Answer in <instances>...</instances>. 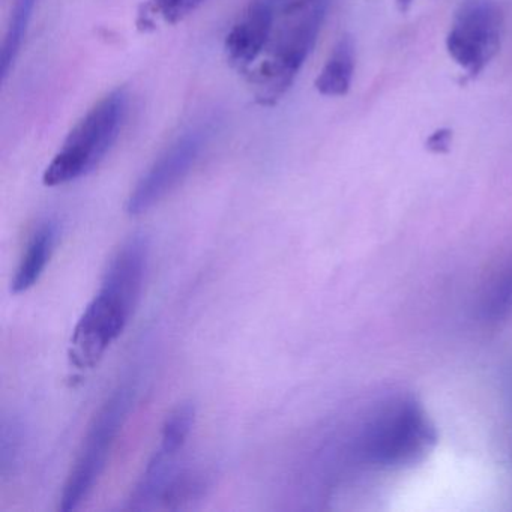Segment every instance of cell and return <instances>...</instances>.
<instances>
[{"label":"cell","mask_w":512,"mask_h":512,"mask_svg":"<svg viewBox=\"0 0 512 512\" xmlns=\"http://www.w3.org/2000/svg\"><path fill=\"white\" fill-rule=\"evenodd\" d=\"M128 113V94L118 88L98 101L68 134L43 175L46 187L70 184L94 172L119 139Z\"/></svg>","instance_id":"3"},{"label":"cell","mask_w":512,"mask_h":512,"mask_svg":"<svg viewBox=\"0 0 512 512\" xmlns=\"http://www.w3.org/2000/svg\"><path fill=\"white\" fill-rule=\"evenodd\" d=\"M395 2H397L398 10H400L401 13H406L410 5L413 4V0H395Z\"/></svg>","instance_id":"16"},{"label":"cell","mask_w":512,"mask_h":512,"mask_svg":"<svg viewBox=\"0 0 512 512\" xmlns=\"http://www.w3.org/2000/svg\"><path fill=\"white\" fill-rule=\"evenodd\" d=\"M58 236L59 227L56 221L46 220L35 227L11 281V290L14 293L19 295L28 292L40 281L55 253Z\"/></svg>","instance_id":"8"},{"label":"cell","mask_w":512,"mask_h":512,"mask_svg":"<svg viewBox=\"0 0 512 512\" xmlns=\"http://www.w3.org/2000/svg\"><path fill=\"white\" fill-rule=\"evenodd\" d=\"M355 62V41L350 35H343L317 76V92L323 97H344L352 86Z\"/></svg>","instance_id":"9"},{"label":"cell","mask_w":512,"mask_h":512,"mask_svg":"<svg viewBox=\"0 0 512 512\" xmlns=\"http://www.w3.org/2000/svg\"><path fill=\"white\" fill-rule=\"evenodd\" d=\"M136 395V386L133 383H124L112 392L106 403L98 410L83 440L79 457L65 482L59 500V509L62 512L79 508L83 500L94 490L95 484L106 469L116 437L136 403Z\"/></svg>","instance_id":"4"},{"label":"cell","mask_w":512,"mask_h":512,"mask_svg":"<svg viewBox=\"0 0 512 512\" xmlns=\"http://www.w3.org/2000/svg\"><path fill=\"white\" fill-rule=\"evenodd\" d=\"M302 2H307V4H310V2H314V0H302Z\"/></svg>","instance_id":"17"},{"label":"cell","mask_w":512,"mask_h":512,"mask_svg":"<svg viewBox=\"0 0 512 512\" xmlns=\"http://www.w3.org/2000/svg\"><path fill=\"white\" fill-rule=\"evenodd\" d=\"M149 254L136 244L118 248L104 272L100 290L73 331L70 359L77 368H94L127 328L148 271Z\"/></svg>","instance_id":"1"},{"label":"cell","mask_w":512,"mask_h":512,"mask_svg":"<svg viewBox=\"0 0 512 512\" xmlns=\"http://www.w3.org/2000/svg\"><path fill=\"white\" fill-rule=\"evenodd\" d=\"M502 25L493 0L461 2L446 35V50L470 79L479 76L499 52Z\"/></svg>","instance_id":"6"},{"label":"cell","mask_w":512,"mask_h":512,"mask_svg":"<svg viewBox=\"0 0 512 512\" xmlns=\"http://www.w3.org/2000/svg\"><path fill=\"white\" fill-rule=\"evenodd\" d=\"M209 485H211V479L208 472L193 469V467L191 469L178 467L161 496L160 506L172 511L188 508L205 497Z\"/></svg>","instance_id":"11"},{"label":"cell","mask_w":512,"mask_h":512,"mask_svg":"<svg viewBox=\"0 0 512 512\" xmlns=\"http://www.w3.org/2000/svg\"><path fill=\"white\" fill-rule=\"evenodd\" d=\"M196 422V406L191 401L179 404L167 415L161 430V451L170 455L181 454Z\"/></svg>","instance_id":"13"},{"label":"cell","mask_w":512,"mask_h":512,"mask_svg":"<svg viewBox=\"0 0 512 512\" xmlns=\"http://www.w3.org/2000/svg\"><path fill=\"white\" fill-rule=\"evenodd\" d=\"M452 131L448 128H440L428 137L427 149L433 154H446L451 148Z\"/></svg>","instance_id":"15"},{"label":"cell","mask_w":512,"mask_h":512,"mask_svg":"<svg viewBox=\"0 0 512 512\" xmlns=\"http://www.w3.org/2000/svg\"><path fill=\"white\" fill-rule=\"evenodd\" d=\"M211 136L209 122L196 124L179 134L131 191L125 205L128 215L137 217L145 214L175 190L199 161Z\"/></svg>","instance_id":"5"},{"label":"cell","mask_w":512,"mask_h":512,"mask_svg":"<svg viewBox=\"0 0 512 512\" xmlns=\"http://www.w3.org/2000/svg\"><path fill=\"white\" fill-rule=\"evenodd\" d=\"M37 2L38 0H16L11 11L10 23H8L7 34L2 44V55H0V76L4 82L10 76L19 58Z\"/></svg>","instance_id":"12"},{"label":"cell","mask_w":512,"mask_h":512,"mask_svg":"<svg viewBox=\"0 0 512 512\" xmlns=\"http://www.w3.org/2000/svg\"><path fill=\"white\" fill-rule=\"evenodd\" d=\"M203 2L205 0H151V5L164 22L175 25L187 19Z\"/></svg>","instance_id":"14"},{"label":"cell","mask_w":512,"mask_h":512,"mask_svg":"<svg viewBox=\"0 0 512 512\" xmlns=\"http://www.w3.org/2000/svg\"><path fill=\"white\" fill-rule=\"evenodd\" d=\"M178 455L166 454V452L158 449L148 466L143 470V475L140 476L139 482L134 487L133 493L130 497V508L136 511H143V509L157 508L160 506L161 496L169 484L170 478L173 473L178 469Z\"/></svg>","instance_id":"10"},{"label":"cell","mask_w":512,"mask_h":512,"mask_svg":"<svg viewBox=\"0 0 512 512\" xmlns=\"http://www.w3.org/2000/svg\"><path fill=\"white\" fill-rule=\"evenodd\" d=\"M277 17L275 0H251L224 43L227 61L233 68L247 74L256 65L271 41Z\"/></svg>","instance_id":"7"},{"label":"cell","mask_w":512,"mask_h":512,"mask_svg":"<svg viewBox=\"0 0 512 512\" xmlns=\"http://www.w3.org/2000/svg\"><path fill=\"white\" fill-rule=\"evenodd\" d=\"M326 7L328 0H316L296 13H278L265 59L245 74L260 106H275L292 88L316 46Z\"/></svg>","instance_id":"2"}]
</instances>
